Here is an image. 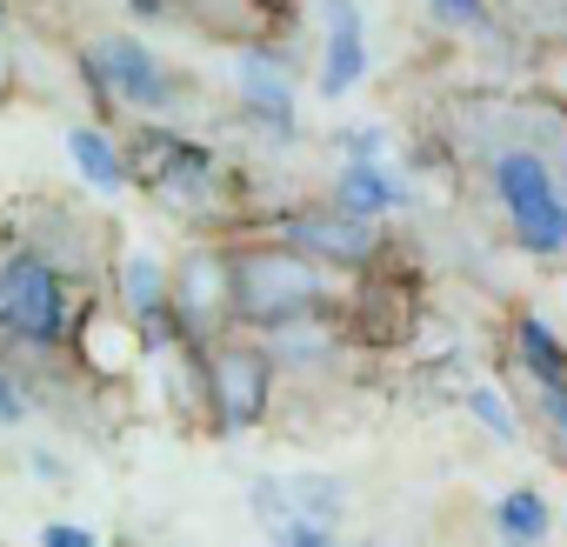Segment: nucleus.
I'll return each mask as SVG.
<instances>
[{
    "mask_svg": "<svg viewBox=\"0 0 567 547\" xmlns=\"http://www.w3.org/2000/svg\"><path fill=\"white\" fill-rule=\"evenodd\" d=\"M68 154H74V167L87 174V187H101V194H121V187H127V161L114 154V141H107L101 127H74V134H68Z\"/></svg>",
    "mask_w": 567,
    "mask_h": 547,
    "instance_id": "9",
    "label": "nucleus"
},
{
    "mask_svg": "<svg viewBox=\"0 0 567 547\" xmlns=\"http://www.w3.org/2000/svg\"><path fill=\"white\" fill-rule=\"evenodd\" d=\"M301 247L334 254V260H368V227L361 220H301Z\"/></svg>",
    "mask_w": 567,
    "mask_h": 547,
    "instance_id": "11",
    "label": "nucleus"
},
{
    "mask_svg": "<svg viewBox=\"0 0 567 547\" xmlns=\"http://www.w3.org/2000/svg\"><path fill=\"white\" fill-rule=\"evenodd\" d=\"M388 154V134L381 127H354L348 134V161H381Z\"/></svg>",
    "mask_w": 567,
    "mask_h": 547,
    "instance_id": "18",
    "label": "nucleus"
},
{
    "mask_svg": "<svg viewBox=\"0 0 567 547\" xmlns=\"http://www.w3.org/2000/svg\"><path fill=\"white\" fill-rule=\"evenodd\" d=\"M220 374H227V421H254V407H260V361H247V354H227L220 361Z\"/></svg>",
    "mask_w": 567,
    "mask_h": 547,
    "instance_id": "12",
    "label": "nucleus"
},
{
    "mask_svg": "<svg viewBox=\"0 0 567 547\" xmlns=\"http://www.w3.org/2000/svg\"><path fill=\"white\" fill-rule=\"evenodd\" d=\"M21 414H28V407H21V388L0 374V421H21Z\"/></svg>",
    "mask_w": 567,
    "mask_h": 547,
    "instance_id": "19",
    "label": "nucleus"
},
{
    "mask_svg": "<svg viewBox=\"0 0 567 547\" xmlns=\"http://www.w3.org/2000/svg\"><path fill=\"white\" fill-rule=\"evenodd\" d=\"M274 534H280V547H341V540H334V527L301 520V514H280V520H274Z\"/></svg>",
    "mask_w": 567,
    "mask_h": 547,
    "instance_id": "16",
    "label": "nucleus"
},
{
    "mask_svg": "<svg viewBox=\"0 0 567 547\" xmlns=\"http://www.w3.org/2000/svg\"><path fill=\"white\" fill-rule=\"evenodd\" d=\"M240 281H247V288H254V281L267 288V295L240 301V308H247V314H260V321H295V314L315 301V274H308V267H295V260H280V254H274V260H247Z\"/></svg>",
    "mask_w": 567,
    "mask_h": 547,
    "instance_id": "6",
    "label": "nucleus"
},
{
    "mask_svg": "<svg viewBox=\"0 0 567 547\" xmlns=\"http://www.w3.org/2000/svg\"><path fill=\"white\" fill-rule=\"evenodd\" d=\"M494 527H501V540H507V547H540V540H547V527H554V514H547V500H540L534 487H514V494H501Z\"/></svg>",
    "mask_w": 567,
    "mask_h": 547,
    "instance_id": "10",
    "label": "nucleus"
},
{
    "mask_svg": "<svg viewBox=\"0 0 567 547\" xmlns=\"http://www.w3.org/2000/svg\"><path fill=\"white\" fill-rule=\"evenodd\" d=\"M74 321V295L41 254H14L0 267V341L8 348H61Z\"/></svg>",
    "mask_w": 567,
    "mask_h": 547,
    "instance_id": "2",
    "label": "nucleus"
},
{
    "mask_svg": "<svg viewBox=\"0 0 567 547\" xmlns=\"http://www.w3.org/2000/svg\"><path fill=\"white\" fill-rule=\"evenodd\" d=\"M0 94H8V41H0Z\"/></svg>",
    "mask_w": 567,
    "mask_h": 547,
    "instance_id": "20",
    "label": "nucleus"
},
{
    "mask_svg": "<svg viewBox=\"0 0 567 547\" xmlns=\"http://www.w3.org/2000/svg\"><path fill=\"white\" fill-rule=\"evenodd\" d=\"M87 61H94L101 94H114V101H127V107H141V114H167V107L181 101V81H174L141 41H127V34H107Z\"/></svg>",
    "mask_w": 567,
    "mask_h": 547,
    "instance_id": "3",
    "label": "nucleus"
},
{
    "mask_svg": "<svg viewBox=\"0 0 567 547\" xmlns=\"http://www.w3.org/2000/svg\"><path fill=\"white\" fill-rule=\"evenodd\" d=\"M41 547H101V534H94V527H68V520H54V527H41Z\"/></svg>",
    "mask_w": 567,
    "mask_h": 547,
    "instance_id": "17",
    "label": "nucleus"
},
{
    "mask_svg": "<svg viewBox=\"0 0 567 547\" xmlns=\"http://www.w3.org/2000/svg\"><path fill=\"white\" fill-rule=\"evenodd\" d=\"M240 101H247V114L267 121L274 134H295V81H288V68H280V61L247 54V61H240Z\"/></svg>",
    "mask_w": 567,
    "mask_h": 547,
    "instance_id": "7",
    "label": "nucleus"
},
{
    "mask_svg": "<svg viewBox=\"0 0 567 547\" xmlns=\"http://www.w3.org/2000/svg\"><path fill=\"white\" fill-rule=\"evenodd\" d=\"M514 341H520V368L534 374V388L567 381V348H560V334H554L540 314H520V321H514Z\"/></svg>",
    "mask_w": 567,
    "mask_h": 547,
    "instance_id": "8",
    "label": "nucleus"
},
{
    "mask_svg": "<svg viewBox=\"0 0 567 547\" xmlns=\"http://www.w3.org/2000/svg\"><path fill=\"white\" fill-rule=\"evenodd\" d=\"M447 147L487 194L507 240L547 267H567V107L547 94H454Z\"/></svg>",
    "mask_w": 567,
    "mask_h": 547,
    "instance_id": "1",
    "label": "nucleus"
},
{
    "mask_svg": "<svg viewBox=\"0 0 567 547\" xmlns=\"http://www.w3.org/2000/svg\"><path fill=\"white\" fill-rule=\"evenodd\" d=\"M368 14L361 0H328V41H321V94L341 101L368 81Z\"/></svg>",
    "mask_w": 567,
    "mask_h": 547,
    "instance_id": "4",
    "label": "nucleus"
},
{
    "mask_svg": "<svg viewBox=\"0 0 567 547\" xmlns=\"http://www.w3.org/2000/svg\"><path fill=\"white\" fill-rule=\"evenodd\" d=\"M467 414H474L494 441H507V447L520 441V421L507 414V394H501V388H487V381H481V388H467Z\"/></svg>",
    "mask_w": 567,
    "mask_h": 547,
    "instance_id": "14",
    "label": "nucleus"
},
{
    "mask_svg": "<svg viewBox=\"0 0 567 547\" xmlns=\"http://www.w3.org/2000/svg\"><path fill=\"white\" fill-rule=\"evenodd\" d=\"M414 200V187L388 167V161H348L341 167V180H334V207L348 214V220H381V214H401Z\"/></svg>",
    "mask_w": 567,
    "mask_h": 547,
    "instance_id": "5",
    "label": "nucleus"
},
{
    "mask_svg": "<svg viewBox=\"0 0 567 547\" xmlns=\"http://www.w3.org/2000/svg\"><path fill=\"white\" fill-rule=\"evenodd\" d=\"M427 8H434L441 28H454L467 41H494V8L487 0H427Z\"/></svg>",
    "mask_w": 567,
    "mask_h": 547,
    "instance_id": "13",
    "label": "nucleus"
},
{
    "mask_svg": "<svg viewBox=\"0 0 567 547\" xmlns=\"http://www.w3.org/2000/svg\"><path fill=\"white\" fill-rule=\"evenodd\" d=\"M127 301H134V314L161 308V267L154 260H127Z\"/></svg>",
    "mask_w": 567,
    "mask_h": 547,
    "instance_id": "15",
    "label": "nucleus"
}]
</instances>
